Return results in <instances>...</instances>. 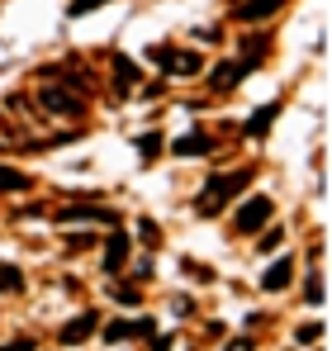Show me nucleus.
<instances>
[{"instance_id": "obj_19", "label": "nucleus", "mask_w": 332, "mask_h": 351, "mask_svg": "<svg viewBox=\"0 0 332 351\" xmlns=\"http://www.w3.org/2000/svg\"><path fill=\"white\" fill-rule=\"evenodd\" d=\"M138 242H143V247H157V242H162V228H157L152 219H143V223H138Z\"/></svg>"}, {"instance_id": "obj_15", "label": "nucleus", "mask_w": 332, "mask_h": 351, "mask_svg": "<svg viewBox=\"0 0 332 351\" xmlns=\"http://www.w3.org/2000/svg\"><path fill=\"white\" fill-rule=\"evenodd\" d=\"M19 190H29V176L14 167H0V195H19Z\"/></svg>"}, {"instance_id": "obj_2", "label": "nucleus", "mask_w": 332, "mask_h": 351, "mask_svg": "<svg viewBox=\"0 0 332 351\" xmlns=\"http://www.w3.org/2000/svg\"><path fill=\"white\" fill-rule=\"evenodd\" d=\"M271 219V199L266 195H257V199H247L242 209H237V219H233V228L242 237H252V233H261V223Z\"/></svg>"}, {"instance_id": "obj_4", "label": "nucleus", "mask_w": 332, "mask_h": 351, "mask_svg": "<svg viewBox=\"0 0 332 351\" xmlns=\"http://www.w3.org/2000/svg\"><path fill=\"white\" fill-rule=\"evenodd\" d=\"M62 223H119V214L114 209H105V204H67L62 209Z\"/></svg>"}, {"instance_id": "obj_26", "label": "nucleus", "mask_w": 332, "mask_h": 351, "mask_svg": "<svg viewBox=\"0 0 332 351\" xmlns=\"http://www.w3.org/2000/svg\"><path fill=\"white\" fill-rule=\"evenodd\" d=\"M228 351H252V342H247V337H237V342H233Z\"/></svg>"}, {"instance_id": "obj_5", "label": "nucleus", "mask_w": 332, "mask_h": 351, "mask_svg": "<svg viewBox=\"0 0 332 351\" xmlns=\"http://www.w3.org/2000/svg\"><path fill=\"white\" fill-rule=\"evenodd\" d=\"M123 266H128V233L114 228L110 242H105V276H119Z\"/></svg>"}, {"instance_id": "obj_13", "label": "nucleus", "mask_w": 332, "mask_h": 351, "mask_svg": "<svg viewBox=\"0 0 332 351\" xmlns=\"http://www.w3.org/2000/svg\"><path fill=\"white\" fill-rule=\"evenodd\" d=\"M276 114H280V105H261L257 114L247 119V138H261V133H271V123H276Z\"/></svg>"}, {"instance_id": "obj_1", "label": "nucleus", "mask_w": 332, "mask_h": 351, "mask_svg": "<svg viewBox=\"0 0 332 351\" xmlns=\"http://www.w3.org/2000/svg\"><path fill=\"white\" fill-rule=\"evenodd\" d=\"M242 185H252V171H247V167H237V171H228V176H209V180H204V195L195 199V209H200V214H219Z\"/></svg>"}, {"instance_id": "obj_14", "label": "nucleus", "mask_w": 332, "mask_h": 351, "mask_svg": "<svg viewBox=\"0 0 332 351\" xmlns=\"http://www.w3.org/2000/svg\"><path fill=\"white\" fill-rule=\"evenodd\" d=\"M114 81H119V90H133V86H138V66L123 58V53L114 58Z\"/></svg>"}, {"instance_id": "obj_12", "label": "nucleus", "mask_w": 332, "mask_h": 351, "mask_svg": "<svg viewBox=\"0 0 332 351\" xmlns=\"http://www.w3.org/2000/svg\"><path fill=\"white\" fill-rule=\"evenodd\" d=\"M214 143H209V133H185L180 143H176V157H204Z\"/></svg>"}, {"instance_id": "obj_8", "label": "nucleus", "mask_w": 332, "mask_h": 351, "mask_svg": "<svg viewBox=\"0 0 332 351\" xmlns=\"http://www.w3.org/2000/svg\"><path fill=\"white\" fill-rule=\"evenodd\" d=\"M110 342H128V337H152V318H128V323H110L105 332Z\"/></svg>"}, {"instance_id": "obj_3", "label": "nucleus", "mask_w": 332, "mask_h": 351, "mask_svg": "<svg viewBox=\"0 0 332 351\" xmlns=\"http://www.w3.org/2000/svg\"><path fill=\"white\" fill-rule=\"evenodd\" d=\"M147 58L157 62L166 76H195V71H200V58H195V53H176V48H152Z\"/></svg>"}, {"instance_id": "obj_9", "label": "nucleus", "mask_w": 332, "mask_h": 351, "mask_svg": "<svg viewBox=\"0 0 332 351\" xmlns=\"http://www.w3.org/2000/svg\"><path fill=\"white\" fill-rule=\"evenodd\" d=\"M280 5H285V0H242V5H237V19H242V24H257V19H271V14H276Z\"/></svg>"}, {"instance_id": "obj_20", "label": "nucleus", "mask_w": 332, "mask_h": 351, "mask_svg": "<svg viewBox=\"0 0 332 351\" xmlns=\"http://www.w3.org/2000/svg\"><path fill=\"white\" fill-rule=\"evenodd\" d=\"M304 294H309V304H323V276H318V271L309 276V285H304Z\"/></svg>"}, {"instance_id": "obj_16", "label": "nucleus", "mask_w": 332, "mask_h": 351, "mask_svg": "<svg viewBox=\"0 0 332 351\" xmlns=\"http://www.w3.org/2000/svg\"><path fill=\"white\" fill-rule=\"evenodd\" d=\"M14 290H24V271L10 266V261H0V294H14Z\"/></svg>"}, {"instance_id": "obj_10", "label": "nucleus", "mask_w": 332, "mask_h": 351, "mask_svg": "<svg viewBox=\"0 0 332 351\" xmlns=\"http://www.w3.org/2000/svg\"><path fill=\"white\" fill-rule=\"evenodd\" d=\"M95 323H100L95 313H81V318H71V323L62 328V342H67V347H71V342H86V337L95 332Z\"/></svg>"}, {"instance_id": "obj_11", "label": "nucleus", "mask_w": 332, "mask_h": 351, "mask_svg": "<svg viewBox=\"0 0 332 351\" xmlns=\"http://www.w3.org/2000/svg\"><path fill=\"white\" fill-rule=\"evenodd\" d=\"M289 280H294V261H285V256H280L276 266H271V271H266V276H261V290H285V285H289Z\"/></svg>"}, {"instance_id": "obj_24", "label": "nucleus", "mask_w": 332, "mask_h": 351, "mask_svg": "<svg viewBox=\"0 0 332 351\" xmlns=\"http://www.w3.org/2000/svg\"><path fill=\"white\" fill-rule=\"evenodd\" d=\"M114 299H123V304H138V290H133V285H114Z\"/></svg>"}, {"instance_id": "obj_22", "label": "nucleus", "mask_w": 332, "mask_h": 351, "mask_svg": "<svg viewBox=\"0 0 332 351\" xmlns=\"http://www.w3.org/2000/svg\"><path fill=\"white\" fill-rule=\"evenodd\" d=\"M100 5H105V0H71L67 14H91V10H100Z\"/></svg>"}, {"instance_id": "obj_21", "label": "nucleus", "mask_w": 332, "mask_h": 351, "mask_svg": "<svg viewBox=\"0 0 332 351\" xmlns=\"http://www.w3.org/2000/svg\"><path fill=\"white\" fill-rule=\"evenodd\" d=\"M318 337H323V323H304V328H299V337H294V342H318Z\"/></svg>"}, {"instance_id": "obj_27", "label": "nucleus", "mask_w": 332, "mask_h": 351, "mask_svg": "<svg viewBox=\"0 0 332 351\" xmlns=\"http://www.w3.org/2000/svg\"><path fill=\"white\" fill-rule=\"evenodd\" d=\"M152 351H171V337H157V342H152Z\"/></svg>"}, {"instance_id": "obj_17", "label": "nucleus", "mask_w": 332, "mask_h": 351, "mask_svg": "<svg viewBox=\"0 0 332 351\" xmlns=\"http://www.w3.org/2000/svg\"><path fill=\"white\" fill-rule=\"evenodd\" d=\"M266 53H271V38H247V43H242V62H247V66H257Z\"/></svg>"}, {"instance_id": "obj_6", "label": "nucleus", "mask_w": 332, "mask_h": 351, "mask_svg": "<svg viewBox=\"0 0 332 351\" xmlns=\"http://www.w3.org/2000/svg\"><path fill=\"white\" fill-rule=\"evenodd\" d=\"M38 100H43V110H53V114H71V119L86 114V100H81V95H67V90H53V86H48Z\"/></svg>"}, {"instance_id": "obj_18", "label": "nucleus", "mask_w": 332, "mask_h": 351, "mask_svg": "<svg viewBox=\"0 0 332 351\" xmlns=\"http://www.w3.org/2000/svg\"><path fill=\"white\" fill-rule=\"evenodd\" d=\"M157 152H162V133H143V138H138V157H143V162H152Z\"/></svg>"}, {"instance_id": "obj_23", "label": "nucleus", "mask_w": 332, "mask_h": 351, "mask_svg": "<svg viewBox=\"0 0 332 351\" xmlns=\"http://www.w3.org/2000/svg\"><path fill=\"white\" fill-rule=\"evenodd\" d=\"M280 242H285V233H280V228H271V233L261 237V252H276Z\"/></svg>"}, {"instance_id": "obj_7", "label": "nucleus", "mask_w": 332, "mask_h": 351, "mask_svg": "<svg viewBox=\"0 0 332 351\" xmlns=\"http://www.w3.org/2000/svg\"><path fill=\"white\" fill-rule=\"evenodd\" d=\"M247 71H252L247 62H219V66H214V76H209V86H214V90H237Z\"/></svg>"}, {"instance_id": "obj_25", "label": "nucleus", "mask_w": 332, "mask_h": 351, "mask_svg": "<svg viewBox=\"0 0 332 351\" xmlns=\"http://www.w3.org/2000/svg\"><path fill=\"white\" fill-rule=\"evenodd\" d=\"M0 351H34V342H29V337H14V342H5Z\"/></svg>"}]
</instances>
